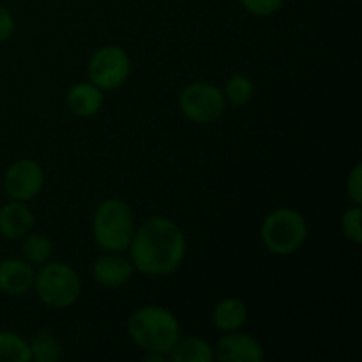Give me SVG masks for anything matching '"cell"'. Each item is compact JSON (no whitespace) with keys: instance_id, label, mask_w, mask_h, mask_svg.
<instances>
[{"instance_id":"obj_12","label":"cell","mask_w":362,"mask_h":362,"mask_svg":"<svg viewBox=\"0 0 362 362\" xmlns=\"http://www.w3.org/2000/svg\"><path fill=\"white\" fill-rule=\"evenodd\" d=\"M66 105L74 117L90 119L101 112L105 105V94L90 81H80L67 90Z\"/></svg>"},{"instance_id":"obj_17","label":"cell","mask_w":362,"mask_h":362,"mask_svg":"<svg viewBox=\"0 0 362 362\" xmlns=\"http://www.w3.org/2000/svg\"><path fill=\"white\" fill-rule=\"evenodd\" d=\"M255 92H257V87H255L253 80L246 76V74H233V76H230L226 80L225 88H223L226 105H232L235 108L246 106L255 98Z\"/></svg>"},{"instance_id":"obj_4","label":"cell","mask_w":362,"mask_h":362,"mask_svg":"<svg viewBox=\"0 0 362 362\" xmlns=\"http://www.w3.org/2000/svg\"><path fill=\"white\" fill-rule=\"evenodd\" d=\"M260 239L269 253L276 255V257H290V255L297 253L306 243V219L296 209H274L265 216L264 223H262Z\"/></svg>"},{"instance_id":"obj_20","label":"cell","mask_w":362,"mask_h":362,"mask_svg":"<svg viewBox=\"0 0 362 362\" xmlns=\"http://www.w3.org/2000/svg\"><path fill=\"white\" fill-rule=\"evenodd\" d=\"M362 209L361 205H354L346 209L341 216V232L352 243H362Z\"/></svg>"},{"instance_id":"obj_21","label":"cell","mask_w":362,"mask_h":362,"mask_svg":"<svg viewBox=\"0 0 362 362\" xmlns=\"http://www.w3.org/2000/svg\"><path fill=\"white\" fill-rule=\"evenodd\" d=\"M283 2L285 0H240L244 9L257 18L272 16V14L281 9Z\"/></svg>"},{"instance_id":"obj_15","label":"cell","mask_w":362,"mask_h":362,"mask_svg":"<svg viewBox=\"0 0 362 362\" xmlns=\"http://www.w3.org/2000/svg\"><path fill=\"white\" fill-rule=\"evenodd\" d=\"M166 357L172 362H212L214 349L207 339L191 336V338H179Z\"/></svg>"},{"instance_id":"obj_14","label":"cell","mask_w":362,"mask_h":362,"mask_svg":"<svg viewBox=\"0 0 362 362\" xmlns=\"http://www.w3.org/2000/svg\"><path fill=\"white\" fill-rule=\"evenodd\" d=\"M247 306L237 297H225L219 300L212 311V322L221 332L239 331L247 320Z\"/></svg>"},{"instance_id":"obj_8","label":"cell","mask_w":362,"mask_h":362,"mask_svg":"<svg viewBox=\"0 0 362 362\" xmlns=\"http://www.w3.org/2000/svg\"><path fill=\"white\" fill-rule=\"evenodd\" d=\"M45 186V170L35 159H16L4 175V191L11 200L30 202Z\"/></svg>"},{"instance_id":"obj_11","label":"cell","mask_w":362,"mask_h":362,"mask_svg":"<svg viewBox=\"0 0 362 362\" xmlns=\"http://www.w3.org/2000/svg\"><path fill=\"white\" fill-rule=\"evenodd\" d=\"M133 274V264L129 258H124L120 253L103 255L92 265V276L105 288H119L126 285Z\"/></svg>"},{"instance_id":"obj_16","label":"cell","mask_w":362,"mask_h":362,"mask_svg":"<svg viewBox=\"0 0 362 362\" xmlns=\"http://www.w3.org/2000/svg\"><path fill=\"white\" fill-rule=\"evenodd\" d=\"M30 343L13 331H0V362H30Z\"/></svg>"},{"instance_id":"obj_9","label":"cell","mask_w":362,"mask_h":362,"mask_svg":"<svg viewBox=\"0 0 362 362\" xmlns=\"http://www.w3.org/2000/svg\"><path fill=\"white\" fill-rule=\"evenodd\" d=\"M212 349H214V361L219 362H262L265 359L262 343L253 336L240 332V329L223 332Z\"/></svg>"},{"instance_id":"obj_23","label":"cell","mask_w":362,"mask_h":362,"mask_svg":"<svg viewBox=\"0 0 362 362\" xmlns=\"http://www.w3.org/2000/svg\"><path fill=\"white\" fill-rule=\"evenodd\" d=\"M14 30H16V21L13 13L0 4V42H6L7 39L13 37Z\"/></svg>"},{"instance_id":"obj_19","label":"cell","mask_w":362,"mask_h":362,"mask_svg":"<svg viewBox=\"0 0 362 362\" xmlns=\"http://www.w3.org/2000/svg\"><path fill=\"white\" fill-rule=\"evenodd\" d=\"M28 343H30L32 361L57 362L62 356V345L52 332H39Z\"/></svg>"},{"instance_id":"obj_18","label":"cell","mask_w":362,"mask_h":362,"mask_svg":"<svg viewBox=\"0 0 362 362\" xmlns=\"http://www.w3.org/2000/svg\"><path fill=\"white\" fill-rule=\"evenodd\" d=\"M21 253L28 264L42 265L52 258L53 243L42 233H27L21 244Z\"/></svg>"},{"instance_id":"obj_5","label":"cell","mask_w":362,"mask_h":362,"mask_svg":"<svg viewBox=\"0 0 362 362\" xmlns=\"http://www.w3.org/2000/svg\"><path fill=\"white\" fill-rule=\"evenodd\" d=\"M32 288L42 304L53 310H66L80 299L81 279L71 265L62 262H46L39 265Z\"/></svg>"},{"instance_id":"obj_7","label":"cell","mask_w":362,"mask_h":362,"mask_svg":"<svg viewBox=\"0 0 362 362\" xmlns=\"http://www.w3.org/2000/svg\"><path fill=\"white\" fill-rule=\"evenodd\" d=\"M88 81L106 90H117L127 81L131 74V59L120 46L106 45L95 49L87 66Z\"/></svg>"},{"instance_id":"obj_1","label":"cell","mask_w":362,"mask_h":362,"mask_svg":"<svg viewBox=\"0 0 362 362\" xmlns=\"http://www.w3.org/2000/svg\"><path fill=\"white\" fill-rule=\"evenodd\" d=\"M186 250L182 228L166 216H152L141 221L127 247L134 271L145 276H168L175 272L186 258Z\"/></svg>"},{"instance_id":"obj_6","label":"cell","mask_w":362,"mask_h":362,"mask_svg":"<svg viewBox=\"0 0 362 362\" xmlns=\"http://www.w3.org/2000/svg\"><path fill=\"white\" fill-rule=\"evenodd\" d=\"M182 115L194 124H212L225 115L226 101L223 90L207 81H194L179 95Z\"/></svg>"},{"instance_id":"obj_2","label":"cell","mask_w":362,"mask_h":362,"mask_svg":"<svg viewBox=\"0 0 362 362\" xmlns=\"http://www.w3.org/2000/svg\"><path fill=\"white\" fill-rule=\"evenodd\" d=\"M131 341L147 354L165 356L180 338V325L175 315L165 306L148 304L134 311L127 322Z\"/></svg>"},{"instance_id":"obj_3","label":"cell","mask_w":362,"mask_h":362,"mask_svg":"<svg viewBox=\"0 0 362 362\" xmlns=\"http://www.w3.org/2000/svg\"><path fill=\"white\" fill-rule=\"evenodd\" d=\"M134 214L120 198H106L98 205L92 219L94 240L105 253H124L134 235Z\"/></svg>"},{"instance_id":"obj_22","label":"cell","mask_w":362,"mask_h":362,"mask_svg":"<svg viewBox=\"0 0 362 362\" xmlns=\"http://www.w3.org/2000/svg\"><path fill=\"white\" fill-rule=\"evenodd\" d=\"M346 194L352 200L354 205L362 204V166L357 163L349 173V180H346Z\"/></svg>"},{"instance_id":"obj_10","label":"cell","mask_w":362,"mask_h":362,"mask_svg":"<svg viewBox=\"0 0 362 362\" xmlns=\"http://www.w3.org/2000/svg\"><path fill=\"white\" fill-rule=\"evenodd\" d=\"M34 265L25 258H4L0 262V292L9 297H20L34 286Z\"/></svg>"},{"instance_id":"obj_13","label":"cell","mask_w":362,"mask_h":362,"mask_svg":"<svg viewBox=\"0 0 362 362\" xmlns=\"http://www.w3.org/2000/svg\"><path fill=\"white\" fill-rule=\"evenodd\" d=\"M34 214L25 202L11 200L0 207V235L7 240L23 239L32 232Z\"/></svg>"}]
</instances>
